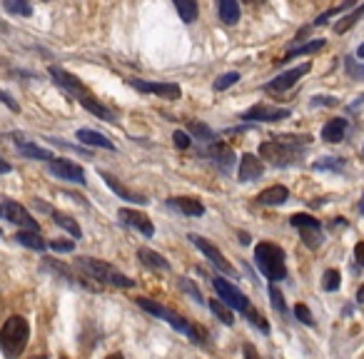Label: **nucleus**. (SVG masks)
Listing matches in <instances>:
<instances>
[{
  "label": "nucleus",
  "instance_id": "1",
  "mask_svg": "<svg viewBox=\"0 0 364 359\" xmlns=\"http://www.w3.org/2000/svg\"><path fill=\"white\" fill-rule=\"evenodd\" d=\"M28 339H31V324L23 317H11L0 329V349L8 359H16L18 354H23Z\"/></svg>",
  "mask_w": 364,
  "mask_h": 359
},
{
  "label": "nucleus",
  "instance_id": "2",
  "mask_svg": "<svg viewBox=\"0 0 364 359\" xmlns=\"http://www.w3.org/2000/svg\"><path fill=\"white\" fill-rule=\"evenodd\" d=\"M255 262H257L259 272L269 279V282H279L287 277V267H284V252L282 247L272 242H259L255 247Z\"/></svg>",
  "mask_w": 364,
  "mask_h": 359
},
{
  "label": "nucleus",
  "instance_id": "3",
  "mask_svg": "<svg viewBox=\"0 0 364 359\" xmlns=\"http://www.w3.org/2000/svg\"><path fill=\"white\" fill-rule=\"evenodd\" d=\"M77 267L82 269V272H87L92 279H100V282L105 284H112V287H122V289H130L135 287V279L125 277L122 272H117L112 264L102 262V259H92V257H82L77 259Z\"/></svg>",
  "mask_w": 364,
  "mask_h": 359
},
{
  "label": "nucleus",
  "instance_id": "4",
  "mask_svg": "<svg viewBox=\"0 0 364 359\" xmlns=\"http://www.w3.org/2000/svg\"><path fill=\"white\" fill-rule=\"evenodd\" d=\"M292 137H277V140H269L259 145V155L262 160H267L269 165H292L297 152L292 150Z\"/></svg>",
  "mask_w": 364,
  "mask_h": 359
},
{
  "label": "nucleus",
  "instance_id": "5",
  "mask_svg": "<svg viewBox=\"0 0 364 359\" xmlns=\"http://www.w3.org/2000/svg\"><path fill=\"white\" fill-rule=\"evenodd\" d=\"M213 287H215V292L223 297V302L228 304V307H235V309H240L242 314H250L252 312V304H250V299L245 297L242 292H240L235 284H230L228 279H223V277H215L213 279Z\"/></svg>",
  "mask_w": 364,
  "mask_h": 359
},
{
  "label": "nucleus",
  "instance_id": "6",
  "mask_svg": "<svg viewBox=\"0 0 364 359\" xmlns=\"http://www.w3.org/2000/svg\"><path fill=\"white\" fill-rule=\"evenodd\" d=\"M190 240H193V245H195V247H198L200 252H203L205 257H208L210 262L215 264V267H218V269H223V272L228 274V277H235V274H237V272H235V267H232V264H230L228 259H225V254L220 252V250L215 247V245H210L208 240H203V237H200V235H190Z\"/></svg>",
  "mask_w": 364,
  "mask_h": 359
},
{
  "label": "nucleus",
  "instance_id": "7",
  "mask_svg": "<svg viewBox=\"0 0 364 359\" xmlns=\"http://www.w3.org/2000/svg\"><path fill=\"white\" fill-rule=\"evenodd\" d=\"M50 172L53 175H58L60 180H68V183H77V185H85V172H82L80 165H75V162L70 160H58V157H53L50 162Z\"/></svg>",
  "mask_w": 364,
  "mask_h": 359
},
{
  "label": "nucleus",
  "instance_id": "8",
  "mask_svg": "<svg viewBox=\"0 0 364 359\" xmlns=\"http://www.w3.org/2000/svg\"><path fill=\"white\" fill-rule=\"evenodd\" d=\"M130 85L140 92L160 95V97H167V100H177V97H180V85H175V82H145V80H135V77H132Z\"/></svg>",
  "mask_w": 364,
  "mask_h": 359
},
{
  "label": "nucleus",
  "instance_id": "9",
  "mask_svg": "<svg viewBox=\"0 0 364 359\" xmlns=\"http://www.w3.org/2000/svg\"><path fill=\"white\" fill-rule=\"evenodd\" d=\"M284 117H289L287 107L255 105V107H250V110L245 112L242 120H250V122H277V120H284Z\"/></svg>",
  "mask_w": 364,
  "mask_h": 359
},
{
  "label": "nucleus",
  "instance_id": "10",
  "mask_svg": "<svg viewBox=\"0 0 364 359\" xmlns=\"http://www.w3.org/2000/svg\"><path fill=\"white\" fill-rule=\"evenodd\" d=\"M3 213H6V218L11 220L13 225H21V227L31 230V232H38V223L33 220V215L28 213L23 205L13 203V200H8L6 205H3Z\"/></svg>",
  "mask_w": 364,
  "mask_h": 359
},
{
  "label": "nucleus",
  "instance_id": "11",
  "mask_svg": "<svg viewBox=\"0 0 364 359\" xmlns=\"http://www.w3.org/2000/svg\"><path fill=\"white\" fill-rule=\"evenodd\" d=\"M309 63H302L299 68H292V70H287V73H282L279 77H274L272 82H267V90L269 92H284V90H289V87L294 85V82L299 80V77H304L309 73Z\"/></svg>",
  "mask_w": 364,
  "mask_h": 359
},
{
  "label": "nucleus",
  "instance_id": "12",
  "mask_svg": "<svg viewBox=\"0 0 364 359\" xmlns=\"http://www.w3.org/2000/svg\"><path fill=\"white\" fill-rule=\"evenodd\" d=\"M120 220L125 225H130V227H135L137 232H142L145 237H152V235H155V227H152L150 218H147V215H142V213H137V210L122 208L120 210Z\"/></svg>",
  "mask_w": 364,
  "mask_h": 359
},
{
  "label": "nucleus",
  "instance_id": "13",
  "mask_svg": "<svg viewBox=\"0 0 364 359\" xmlns=\"http://www.w3.org/2000/svg\"><path fill=\"white\" fill-rule=\"evenodd\" d=\"M50 75L55 77L58 85H60L63 90L70 92V95H80V92L85 90V85H82V82L77 80L75 75H70L68 70H63V68H55V65H53V68H50Z\"/></svg>",
  "mask_w": 364,
  "mask_h": 359
},
{
  "label": "nucleus",
  "instance_id": "14",
  "mask_svg": "<svg viewBox=\"0 0 364 359\" xmlns=\"http://www.w3.org/2000/svg\"><path fill=\"white\" fill-rule=\"evenodd\" d=\"M75 97H77V102H80V105L85 107V110H90L92 115H97V117H100V120H107V122H117V120H115V115H112V112L107 110V107L102 105V102H97L95 97H92V95H90V92H87V90H82L80 95H75Z\"/></svg>",
  "mask_w": 364,
  "mask_h": 359
},
{
  "label": "nucleus",
  "instance_id": "15",
  "mask_svg": "<svg viewBox=\"0 0 364 359\" xmlns=\"http://www.w3.org/2000/svg\"><path fill=\"white\" fill-rule=\"evenodd\" d=\"M262 162L257 160L255 155H242V160H240V180L242 183H252V180H257V177H262Z\"/></svg>",
  "mask_w": 364,
  "mask_h": 359
},
{
  "label": "nucleus",
  "instance_id": "16",
  "mask_svg": "<svg viewBox=\"0 0 364 359\" xmlns=\"http://www.w3.org/2000/svg\"><path fill=\"white\" fill-rule=\"evenodd\" d=\"M100 177H102V180H105V183H107V188H110L112 190V193H115L117 195V198H122V200H127V203H135V205H145L147 203V200L145 198H142V195H137V193H132V190H127V188H122V185L120 183H117V180H115V177H112L110 175V172H102L100 170Z\"/></svg>",
  "mask_w": 364,
  "mask_h": 359
},
{
  "label": "nucleus",
  "instance_id": "17",
  "mask_svg": "<svg viewBox=\"0 0 364 359\" xmlns=\"http://www.w3.org/2000/svg\"><path fill=\"white\" fill-rule=\"evenodd\" d=\"M344 132H347V120H344V117H334V120H329L327 125L322 127V140L339 142L344 137Z\"/></svg>",
  "mask_w": 364,
  "mask_h": 359
},
{
  "label": "nucleus",
  "instance_id": "18",
  "mask_svg": "<svg viewBox=\"0 0 364 359\" xmlns=\"http://www.w3.org/2000/svg\"><path fill=\"white\" fill-rule=\"evenodd\" d=\"M170 205L180 210V213L190 215V218H200V215L205 213L203 203H200V200H195V198H172Z\"/></svg>",
  "mask_w": 364,
  "mask_h": 359
},
{
  "label": "nucleus",
  "instance_id": "19",
  "mask_svg": "<svg viewBox=\"0 0 364 359\" xmlns=\"http://www.w3.org/2000/svg\"><path fill=\"white\" fill-rule=\"evenodd\" d=\"M16 145H18V150H21L23 155H28V157H36V160H48V162L53 160V155L46 150V147L33 145V142H28L26 137H21V135H16Z\"/></svg>",
  "mask_w": 364,
  "mask_h": 359
},
{
  "label": "nucleus",
  "instance_id": "20",
  "mask_svg": "<svg viewBox=\"0 0 364 359\" xmlns=\"http://www.w3.org/2000/svg\"><path fill=\"white\" fill-rule=\"evenodd\" d=\"M77 140H80L82 145H92V147H105V150H115V145H112V142L107 140L105 135H100V132H95V130H77Z\"/></svg>",
  "mask_w": 364,
  "mask_h": 359
},
{
  "label": "nucleus",
  "instance_id": "21",
  "mask_svg": "<svg viewBox=\"0 0 364 359\" xmlns=\"http://www.w3.org/2000/svg\"><path fill=\"white\" fill-rule=\"evenodd\" d=\"M218 13L228 26H235L240 21V3L237 0H218Z\"/></svg>",
  "mask_w": 364,
  "mask_h": 359
},
{
  "label": "nucleus",
  "instance_id": "22",
  "mask_svg": "<svg viewBox=\"0 0 364 359\" xmlns=\"http://www.w3.org/2000/svg\"><path fill=\"white\" fill-rule=\"evenodd\" d=\"M287 198H289V190L282 188V185H274V188H267L264 193H259L257 200L262 205H282L287 203Z\"/></svg>",
  "mask_w": 364,
  "mask_h": 359
},
{
  "label": "nucleus",
  "instance_id": "23",
  "mask_svg": "<svg viewBox=\"0 0 364 359\" xmlns=\"http://www.w3.org/2000/svg\"><path fill=\"white\" fill-rule=\"evenodd\" d=\"M172 3H175L177 13H180V18L185 23H195V21H198V13H200L198 0H172Z\"/></svg>",
  "mask_w": 364,
  "mask_h": 359
},
{
  "label": "nucleus",
  "instance_id": "24",
  "mask_svg": "<svg viewBox=\"0 0 364 359\" xmlns=\"http://www.w3.org/2000/svg\"><path fill=\"white\" fill-rule=\"evenodd\" d=\"M137 257L142 259V262L147 264V267H155V269H170V262H167L162 254H157V252H152V250H147V247H140L137 250Z\"/></svg>",
  "mask_w": 364,
  "mask_h": 359
},
{
  "label": "nucleus",
  "instance_id": "25",
  "mask_svg": "<svg viewBox=\"0 0 364 359\" xmlns=\"http://www.w3.org/2000/svg\"><path fill=\"white\" fill-rule=\"evenodd\" d=\"M210 157H215V162H218V165H223L225 170H228V167L232 165V160H235L232 150H230L228 145H223V142H215V145L210 147Z\"/></svg>",
  "mask_w": 364,
  "mask_h": 359
},
{
  "label": "nucleus",
  "instance_id": "26",
  "mask_svg": "<svg viewBox=\"0 0 364 359\" xmlns=\"http://www.w3.org/2000/svg\"><path fill=\"white\" fill-rule=\"evenodd\" d=\"M16 240L21 245H26V247H31V250H46V242H43V237L38 232H31V230H23V232H18L16 235Z\"/></svg>",
  "mask_w": 364,
  "mask_h": 359
},
{
  "label": "nucleus",
  "instance_id": "27",
  "mask_svg": "<svg viewBox=\"0 0 364 359\" xmlns=\"http://www.w3.org/2000/svg\"><path fill=\"white\" fill-rule=\"evenodd\" d=\"M3 8H6L8 13H13V16H33V6L28 3V0H3Z\"/></svg>",
  "mask_w": 364,
  "mask_h": 359
},
{
  "label": "nucleus",
  "instance_id": "28",
  "mask_svg": "<svg viewBox=\"0 0 364 359\" xmlns=\"http://www.w3.org/2000/svg\"><path fill=\"white\" fill-rule=\"evenodd\" d=\"M319 48H324V41H312V43H304L299 48H292L289 53H284L282 63L284 60H292V58H299V55H309V53H317Z\"/></svg>",
  "mask_w": 364,
  "mask_h": 359
},
{
  "label": "nucleus",
  "instance_id": "29",
  "mask_svg": "<svg viewBox=\"0 0 364 359\" xmlns=\"http://www.w3.org/2000/svg\"><path fill=\"white\" fill-rule=\"evenodd\" d=\"M210 309H213V312L218 314V319H223L228 327H232V324H235L232 312H230V307L223 302V299H210Z\"/></svg>",
  "mask_w": 364,
  "mask_h": 359
},
{
  "label": "nucleus",
  "instance_id": "30",
  "mask_svg": "<svg viewBox=\"0 0 364 359\" xmlns=\"http://www.w3.org/2000/svg\"><path fill=\"white\" fill-rule=\"evenodd\" d=\"M362 13H364V3H362V6H359V8H357V11H354V13H349L347 18H342V21H339L337 26H334V31H337V33H347L349 28H352L354 23H357L359 18H362Z\"/></svg>",
  "mask_w": 364,
  "mask_h": 359
},
{
  "label": "nucleus",
  "instance_id": "31",
  "mask_svg": "<svg viewBox=\"0 0 364 359\" xmlns=\"http://www.w3.org/2000/svg\"><path fill=\"white\" fill-rule=\"evenodd\" d=\"M53 218H55V223L60 225L63 230H68L73 237H80V227H77V223L73 218H68V215H60V213H53Z\"/></svg>",
  "mask_w": 364,
  "mask_h": 359
},
{
  "label": "nucleus",
  "instance_id": "32",
  "mask_svg": "<svg viewBox=\"0 0 364 359\" xmlns=\"http://www.w3.org/2000/svg\"><path fill=\"white\" fill-rule=\"evenodd\" d=\"M302 240L307 247H319V242H322V235H319V227H302Z\"/></svg>",
  "mask_w": 364,
  "mask_h": 359
},
{
  "label": "nucleus",
  "instance_id": "33",
  "mask_svg": "<svg viewBox=\"0 0 364 359\" xmlns=\"http://www.w3.org/2000/svg\"><path fill=\"white\" fill-rule=\"evenodd\" d=\"M289 223L294 225V227H319V220H314L312 215H292L289 218Z\"/></svg>",
  "mask_w": 364,
  "mask_h": 359
},
{
  "label": "nucleus",
  "instance_id": "34",
  "mask_svg": "<svg viewBox=\"0 0 364 359\" xmlns=\"http://www.w3.org/2000/svg\"><path fill=\"white\" fill-rule=\"evenodd\" d=\"M188 125H190V130H193L198 137H205V140H208V142H210V140H215V132L210 130L208 125H203V122H198V120H190Z\"/></svg>",
  "mask_w": 364,
  "mask_h": 359
},
{
  "label": "nucleus",
  "instance_id": "35",
  "mask_svg": "<svg viewBox=\"0 0 364 359\" xmlns=\"http://www.w3.org/2000/svg\"><path fill=\"white\" fill-rule=\"evenodd\" d=\"M237 80H240V73H228V75H220L218 80H215V90H228V87H232Z\"/></svg>",
  "mask_w": 364,
  "mask_h": 359
},
{
  "label": "nucleus",
  "instance_id": "36",
  "mask_svg": "<svg viewBox=\"0 0 364 359\" xmlns=\"http://www.w3.org/2000/svg\"><path fill=\"white\" fill-rule=\"evenodd\" d=\"M294 317L299 319V322H304L307 327H314V317H312V312H309V307L307 304H302L299 302L297 307H294Z\"/></svg>",
  "mask_w": 364,
  "mask_h": 359
},
{
  "label": "nucleus",
  "instance_id": "37",
  "mask_svg": "<svg viewBox=\"0 0 364 359\" xmlns=\"http://www.w3.org/2000/svg\"><path fill=\"white\" fill-rule=\"evenodd\" d=\"M322 287L327 289V292H334V289L339 287V272L337 269H327V272H324Z\"/></svg>",
  "mask_w": 364,
  "mask_h": 359
},
{
  "label": "nucleus",
  "instance_id": "38",
  "mask_svg": "<svg viewBox=\"0 0 364 359\" xmlns=\"http://www.w3.org/2000/svg\"><path fill=\"white\" fill-rule=\"evenodd\" d=\"M269 297H272V307L277 309L279 314L287 312V304H284V297H282V294H279V289L274 287V284H272V287H269Z\"/></svg>",
  "mask_w": 364,
  "mask_h": 359
},
{
  "label": "nucleus",
  "instance_id": "39",
  "mask_svg": "<svg viewBox=\"0 0 364 359\" xmlns=\"http://www.w3.org/2000/svg\"><path fill=\"white\" fill-rule=\"evenodd\" d=\"M344 68H347V73L352 77H364V65H357V60L352 55L344 58Z\"/></svg>",
  "mask_w": 364,
  "mask_h": 359
},
{
  "label": "nucleus",
  "instance_id": "40",
  "mask_svg": "<svg viewBox=\"0 0 364 359\" xmlns=\"http://www.w3.org/2000/svg\"><path fill=\"white\" fill-rule=\"evenodd\" d=\"M50 247L55 250V252H73V250H75V242H73V240H53Z\"/></svg>",
  "mask_w": 364,
  "mask_h": 359
},
{
  "label": "nucleus",
  "instance_id": "41",
  "mask_svg": "<svg viewBox=\"0 0 364 359\" xmlns=\"http://www.w3.org/2000/svg\"><path fill=\"white\" fill-rule=\"evenodd\" d=\"M172 137H175V145H177V147H182V150H188V147H190V135H188V132L177 130Z\"/></svg>",
  "mask_w": 364,
  "mask_h": 359
},
{
  "label": "nucleus",
  "instance_id": "42",
  "mask_svg": "<svg viewBox=\"0 0 364 359\" xmlns=\"http://www.w3.org/2000/svg\"><path fill=\"white\" fill-rule=\"evenodd\" d=\"M180 287L185 289V292H190V294H193V297L198 299V302H203V294H200L198 289H195V284L190 282V279H180Z\"/></svg>",
  "mask_w": 364,
  "mask_h": 359
},
{
  "label": "nucleus",
  "instance_id": "43",
  "mask_svg": "<svg viewBox=\"0 0 364 359\" xmlns=\"http://www.w3.org/2000/svg\"><path fill=\"white\" fill-rule=\"evenodd\" d=\"M0 102H6V105H8V107H11V110H13V112H18V110H21V107H18V102H16V100H13V97H11V95H8V92H3V90H0Z\"/></svg>",
  "mask_w": 364,
  "mask_h": 359
},
{
  "label": "nucleus",
  "instance_id": "44",
  "mask_svg": "<svg viewBox=\"0 0 364 359\" xmlns=\"http://www.w3.org/2000/svg\"><path fill=\"white\" fill-rule=\"evenodd\" d=\"M354 257H357V264L364 267V242H359L357 247H354Z\"/></svg>",
  "mask_w": 364,
  "mask_h": 359
},
{
  "label": "nucleus",
  "instance_id": "45",
  "mask_svg": "<svg viewBox=\"0 0 364 359\" xmlns=\"http://www.w3.org/2000/svg\"><path fill=\"white\" fill-rule=\"evenodd\" d=\"M245 357H247V359H259L257 357V349H255L252 344H245Z\"/></svg>",
  "mask_w": 364,
  "mask_h": 359
},
{
  "label": "nucleus",
  "instance_id": "46",
  "mask_svg": "<svg viewBox=\"0 0 364 359\" xmlns=\"http://www.w3.org/2000/svg\"><path fill=\"white\" fill-rule=\"evenodd\" d=\"M357 302H359V304H364V284L357 289Z\"/></svg>",
  "mask_w": 364,
  "mask_h": 359
},
{
  "label": "nucleus",
  "instance_id": "47",
  "mask_svg": "<svg viewBox=\"0 0 364 359\" xmlns=\"http://www.w3.org/2000/svg\"><path fill=\"white\" fill-rule=\"evenodd\" d=\"M0 172H11V165H8V162L0 160Z\"/></svg>",
  "mask_w": 364,
  "mask_h": 359
},
{
  "label": "nucleus",
  "instance_id": "48",
  "mask_svg": "<svg viewBox=\"0 0 364 359\" xmlns=\"http://www.w3.org/2000/svg\"><path fill=\"white\" fill-rule=\"evenodd\" d=\"M357 58H362V60H364V45L357 48Z\"/></svg>",
  "mask_w": 364,
  "mask_h": 359
},
{
  "label": "nucleus",
  "instance_id": "49",
  "mask_svg": "<svg viewBox=\"0 0 364 359\" xmlns=\"http://www.w3.org/2000/svg\"><path fill=\"white\" fill-rule=\"evenodd\" d=\"M107 359H125V357H122V354H110Z\"/></svg>",
  "mask_w": 364,
  "mask_h": 359
},
{
  "label": "nucleus",
  "instance_id": "50",
  "mask_svg": "<svg viewBox=\"0 0 364 359\" xmlns=\"http://www.w3.org/2000/svg\"><path fill=\"white\" fill-rule=\"evenodd\" d=\"M245 3H252V6H257V3H264V0H245Z\"/></svg>",
  "mask_w": 364,
  "mask_h": 359
},
{
  "label": "nucleus",
  "instance_id": "51",
  "mask_svg": "<svg viewBox=\"0 0 364 359\" xmlns=\"http://www.w3.org/2000/svg\"><path fill=\"white\" fill-rule=\"evenodd\" d=\"M359 213L364 215V198H362V203H359Z\"/></svg>",
  "mask_w": 364,
  "mask_h": 359
},
{
  "label": "nucleus",
  "instance_id": "52",
  "mask_svg": "<svg viewBox=\"0 0 364 359\" xmlns=\"http://www.w3.org/2000/svg\"><path fill=\"white\" fill-rule=\"evenodd\" d=\"M33 359H48V357H33Z\"/></svg>",
  "mask_w": 364,
  "mask_h": 359
},
{
  "label": "nucleus",
  "instance_id": "53",
  "mask_svg": "<svg viewBox=\"0 0 364 359\" xmlns=\"http://www.w3.org/2000/svg\"><path fill=\"white\" fill-rule=\"evenodd\" d=\"M0 215H3V208H0Z\"/></svg>",
  "mask_w": 364,
  "mask_h": 359
},
{
  "label": "nucleus",
  "instance_id": "54",
  "mask_svg": "<svg viewBox=\"0 0 364 359\" xmlns=\"http://www.w3.org/2000/svg\"><path fill=\"white\" fill-rule=\"evenodd\" d=\"M0 235H3V230H0Z\"/></svg>",
  "mask_w": 364,
  "mask_h": 359
}]
</instances>
